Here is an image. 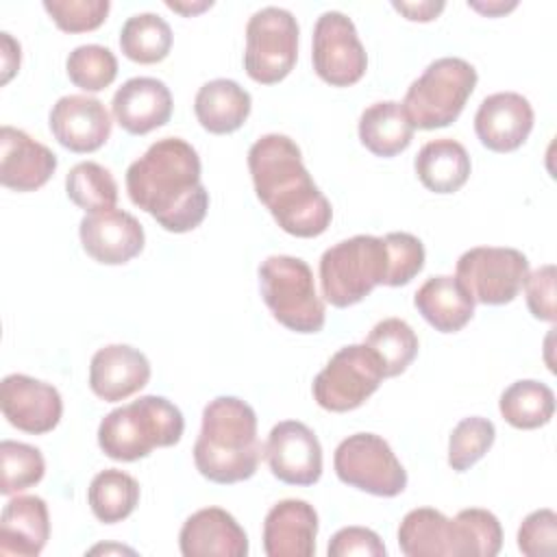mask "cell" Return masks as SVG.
<instances>
[{
	"label": "cell",
	"mask_w": 557,
	"mask_h": 557,
	"mask_svg": "<svg viewBox=\"0 0 557 557\" xmlns=\"http://www.w3.org/2000/svg\"><path fill=\"white\" fill-rule=\"evenodd\" d=\"M494 422L481 416L463 418L455 424L448 437V466L455 472L470 470L494 444Z\"/></svg>",
	"instance_id": "cell-36"
},
{
	"label": "cell",
	"mask_w": 557,
	"mask_h": 557,
	"mask_svg": "<svg viewBox=\"0 0 557 557\" xmlns=\"http://www.w3.org/2000/svg\"><path fill=\"white\" fill-rule=\"evenodd\" d=\"M0 494L11 496L17 494L26 487L37 485L44 479L46 472V461L39 448L24 444V442H13V440H2L0 442Z\"/></svg>",
	"instance_id": "cell-34"
},
{
	"label": "cell",
	"mask_w": 557,
	"mask_h": 557,
	"mask_svg": "<svg viewBox=\"0 0 557 557\" xmlns=\"http://www.w3.org/2000/svg\"><path fill=\"white\" fill-rule=\"evenodd\" d=\"M311 61L315 74L333 87H350L368 67L355 22L342 11H324L313 26Z\"/></svg>",
	"instance_id": "cell-12"
},
{
	"label": "cell",
	"mask_w": 557,
	"mask_h": 557,
	"mask_svg": "<svg viewBox=\"0 0 557 557\" xmlns=\"http://www.w3.org/2000/svg\"><path fill=\"white\" fill-rule=\"evenodd\" d=\"M83 250L98 263L122 265L144 250V226L124 209L87 213L78 224Z\"/></svg>",
	"instance_id": "cell-15"
},
{
	"label": "cell",
	"mask_w": 557,
	"mask_h": 557,
	"mask_svg": "<svg viewBox=\"0 0 557 557\" xmlns=\"http://www.w3.org/2000/svg\"><path fill=\"white\" fill-rule=\"evenodd\" d=\"M50 537V516L44 498L20 494L11 498L0 516V553L37 557Z\"/></svg>",
	"instance_id": "cell-23"
},
{
	"label": "cell",
	"mask_w": 557,
	"mask_h": 557,
	"mask_svg": "<svg viewBox=\"0 0 557 557\" xmlns=\"http://www.w3.org/2000/svg\"><path fill=\"white\" fill-rule=\"evenodd\" d=\"M468 7H472L474 11H479V13L487 15V17H496V15H503V13L511 11V9H516V7H518V2H503V0L476 2V0H472V2H468Z\"/></svg>",
	"instance_id": "cell-45"
},
{
	"label": "cell",
	"mask_w": 557,
	"mask_h": 557,
	"mask_svg": "<svg viewBox=\"0 0 557 557\" xmlns=\"http://www.w3.org/2000/svg\"><path fill=\"white\" fill-rule=\"evenodd\" d=\"M418 181L433 194H455L459 191L472 170L468 150L450 139L440 137L426 141L413 161Z\"/></svg>",
	"instance_id": "cell-27"
},
{
	"label": "cell",
	"mask_w": 557,
	"mask_h": 557,
	"mask_svg": "<svg viewBox=\"0 0 557 557\" xmlns=\"http://www.w3.org/2000/svg\"><path fill=\"white\" fill-rule=\"evenodd\" d=\"M0 63H2L0 83L7 85L20 67V44L9 33H0Z\"/></svg>",
	"instance_id": "cell-44"
},
{
	"label": "cell",
	"mask_w": 557,
	"mask_h": 557,
	"mask_svg": "<svg viewBox=\"0 0 557 557\" xmlns=\"http://www.w3.org/2000/svg\"><path fill=\"white\" fill-rule=\"evenodd\" d=\"M518 548L527 557H553L557 553V513L548 507L531 511L518 529Z\"/></svg>",
	"instance_id": "cell-40"
},
{
	"label": "cell",
	"mask_w": 557,
	"mask_h": 557,
	"mask_svg": "<svg viewBox=\"0 0 557 557\" xmlns=\"http://www.w3.org/2000/svg\"><path fill=\"white\" fill-rule=\"evenodd\" d=\"M413 305L418 313L440 333H457L474 315V298L470 292L457 276L446 274L426 278L418 287Z\"/></svg>",
	"instance_id": "cell-25"
},
{
	"label": "cell",
	"mask_w": 557,
	"mask_h": 557,
	"mask_svg": "<svg viewBox=\"0 0 557 557\" xmlns=\"http://www.w3.org/2000/svg\"><path fill=\"white\" fill-rule=\"evenodd\" d=\"M476 70L459 57H442L409 85L403 109L413 128L433 131L453 124L476 87Z\"/></svg>",
	"instance_id": "cell-7"
},
{
	"label": "cell",
	"mask_w": 557,
	"mask_h": 557,
	"mask_svg": "<svg viewBox=\"0 0 557 557\" xmlns=\"http://www.w3.org/2000/svg\"><path fill=\"white\" fill-rule=\"evenodd\" d=\"M326 553L329 557H350V555L385 557V544L372 529L344 527L331 537Z\"/></svg>",
	"instance_id": "cell-42"
},
{
	"label": "cell",
	"mask_w": 557,
	"mask_h": 557,
	"mask_svg": "<svg viewBox=\"0 0 557 557\" xmlns=\"http://www.w3.org/2000/svg\"><path fill=\"white\" fill-rule=\"evenodd\" d=\"M342 483L361 492L392 498L407 487V472L392 446L376 433H355L342 440L333 455Z\"/></svg>",
	"instance_id": "cell-10"
},
{
	"label": "cell",
	"mask_w": 557,
	"mask_h": 557,
	"mask_svg": "<svg viewBox=\"0 0 557 557\" xmlns=\"http://www.w3.org/2000/svg\"><path fill=\"white\" fill-rule=\"evenodd\" d=\"M498 409L503 420L516 429H540L555 413V394L542 381L520 379L500 394Z\"/></svg>",
	"instance_id": "cell-29"
},
{
	"label": "cell",
	"mask_w": 557,
	"mask_h": 557,
	"mask_svg": "<svg viewBox=\"0 0 557 557\" xmlns=\"http://www.w3.org/2000/svg\"><path fill=\"white\" fill-rule=\"evenodd\" d=\"M185 420L181 409L163 396L148 394L109 411L98 426V446L109 459L137 461L154 448L181 442Z\"/></svg>",
	"instance_id": "cell-4"
},
{
	"label": "cell",
	"mask_w": 557,
	"mask_h": 557,
	"mask_svg": "<svg viewBox=\"0 0 557 557\" xmlns=\"http://www.w3.org/2000/svg\"><path fill=\"white\" fill-rule=\"evenodd\" d=\"M165 7L168 9H172V11H178V13H183V15H196V13H202L205 9H211L213 7V2L211 0H202V2H165Z\"/></svg>",
	"instance_id": "cell-46"
},
{
	"label": "cell",
	"mask_w": 557,
	"mask_h": 557,
	"mask_svg": "<svg viewBox=\"0 0 557 557\" xmlns=\"http://www.w3.org/2000/svg\"><path fill=\"white\" fill-rule=\"evenodd\" d=\"M120 48L135 63H159L172 50V28L157 13H135L122 24Z\"/></svg>",
	"instance_id": "cell-31"
},
{
	"label": "cell",
	"mask_w": 557,
	"mask_h": 557,
	"mask_svg": "<svg viewBox=\"0 0 557 557\" xmlns=\"http://www.w3.org/2000/svg\"><path fill=\"white\" fill-rule=\"evenodd\" d=\"M529 274V259L518 248L474 246L466 250L455 265V276L470 292L474 302H511Z\"/></svg>",
	"instance_id": "cell-11"
},
{
	"label": "cell",
	"mask_w": 557,
	"mask_h": 557,
	"mask_svg": "<svg viewBox=\"0 0 557 557\" xmlns=\"http://www.w3.org/2000/svg\"><path fill=\"white\" fill-rule=\"evenodd\" d=\"M250 109V94L231 78H213L205 83L194 98V113L200 126L213 135H228L242 128Z\"/></svg>",
	"instance_id": "cell-26"
},
{
	"label": "cell",
	"mask_w": 557,
	"mask_h": 557,
	"mask_svg": "<svg viewBox=\"0 0 557 557\" xmlns=\"http://www.w3.org/2000/svg\"><path fill=\"white\" fill-rule=\"evenodd\" d=\"M255 194L274 222L294 237H318L331 220L329 198L313 183L298 144L281 133L259 137L248 150Z\"/></svg>",
	"instance_id": "cell-2"
},
{
	"label": "cell",
	"mask_w": 557,
	"mask_h": 557,
	"mask_svg": "<svg viewBox=\"0 0 557 557\" xmlns=\"http://www.w3.org/2000/svg\"><path fill=\"white\" fill-rule=\"evenodd\" d=\"M392 7L396 11H400L411 22H431L444 11L446 4L442 0H437V2L424 0V2H392Z\"/></svg>",
	"instance_id": "cell-43"
},
{
	"label": "cell",
	"mask_w": 557,
	"mask_h": 557,
	"mask_svg": "<svg viewBox=\"0 0 557 557\" xmlns=\"http://www.w3.org/2000/svg\"><path fill=\"white\" fill-rule=\"evenodd\" d=\"M46 13L65 33L96 30L109 15V0H44Z\"/></svg>",
	"instance_id": "cell-38"
},
{
	"label": "cell",
	"mask_w": 557,
	"mask_h": 557,
	"mask_svg": "<svg viewBox=\"0 0 557 557\" xmlns=\"http://www.w3.org/2000/svg\"><path fill=\"white\" fill-rule=\"evenodd\" d=\"M383 379L379 357L366 344H348L315 374L311 392L322 409L344 413L361 407Z\"/></svg>",
	"instance_id": "cell-9"
},
{
	"label": "cell",
	"mask_w": 557,
	"mask_h": 557,
	"mask_svg": "<svg viewBox=\"0 0 557 557\" xmlns=\"http://www.w3.org/2000/svg\"><path fill=\"white\" fill-rule=\"evenodd\" d=\"M298 22L281 7L255 11L246 24L244 70L261 85L283 81L298 59Z\"/></svg>",
	"instance_id": "cell-8"
},
{
	"label": "cell",
	"mask_w": 557,
	"mask_h": 557,
	"mask_svg": "<svg viewBox=\"0 0 557 557\" xmlns=\"http://www.w3.org/2000/svg\"><path fill=\"white\" fill-rule=\"evenodd\" d=\"M413 124L396 100L374 102L359 117V139L376 157H396L413 139Z\"/></svg>",
	"instance_id": "cell-28"
},
{
	"label": "cell",
	"mask_w": 557,
	"mask_h": 557,
	"mask_svg": "<svg viewBox=\"0 0 557 557\" xmlns=\"http://www.w3.org/2000/svg\"><path fill=\"white\" fill-rule=\"evenodd\" d=\"M111 550H115V553H135V550L124 548V546H94L89 553L94 555V553H111Z\"/></svg>",
	"instance_id": "cell-47"
},
{
	"label": "cell",
	"mask_w": 557,
	"mask_h": 557,
	"mask_svg": "<svg viewBox=\"0 0 557 557\" xmlns=\"http://www.w3.org/2000/svg\"><path fill=\"white\" fill-rule=\"evenodd\" d=\"M259 289L274 320L302 335L322 331L326 311L315 292L307 261L292 255H270L259 265Z\"/></svg>",
	"instance_id": "cell-6"
},
{
	"label": "cell",
	"mask_w": 557,
	"mask_h": 557,
	"mask_svg": "<svg viewBox=\"0 0 557 557\" xmlns=\"http://www.w3.org/2000/svg\"><path fill=\"white\" fill-rule=\"evenodd\" d=\"M320 289L337 309L361 302L389 274V252L383 237L355 235L326 248L320 257Z\"/></svg>",
	"instance_id": "cell-5"
},
{
	"label": "cell",
	"mask_w": 557,
	"mask_h": 557,
	"mask_svg": "<svg viewBox=\"0 0 557 557\" xmlns=\"http://www.w3.org/2000/svg\"><path fill=\"white\" fill-rule=\"evenodd\" d=\"M463 557H494L503 546V529L498 518L479 507L461 509L455 516Z\"/></svg>",
	"instance_id": "cell-37"
},
{
	"label": "cell",
	"mask_w": 557,
	"mask_h": 557,
	"mask_svg": "<svg viewBox=\"0 0 557 557\" xmlns=\"http://www.w3.org/2000/svg\"><path fill=\"white\" fill-rule=\"evenodd\" d=\"M70 81L83 91H102L117 76V59L107 46H76L65 59Z\"/></svg>",
	"instance_id": "cell-35"
},
{
	"label": "cell",
	"mask_w": 557,
	"mask_h": 557,
	"mask_svg": "<svg viewBox=\"0 0 557 557\" xmlns=\"http://www.w3.org/2000/svg\"><path fill=\"white\" fill-rule=\"evenodd\" d=\"M263 457L270 472L287 485H313L322 476V446L305 422L283 420L274 424Z\"/></svg>",
	"instance_id": "cell-13"
},
{
	"label": "cell",
	"mask_w": 557,
	"mask_h": 557,
	"mask_svg": "<svg viewBox=\"0 0 557 557\" xmlns=\"http://www.w3.org/2000/svg\"><path fill=\"white\" fill-rule=\"evenodd\" d=\"M48 124L54 139L72 152H94L111 137V115L107 107L85 94L59 98L50 109Z\"/></svg>",
	"instance_id": "cell-17"
},
{
	"label": "cell",
	"mask_w": 557,
	"mask_h": 557,
	"mask_svg": "<svg viewBox=\"0 0 557 557\" xmlns=\"http://www.w3.org/2000/svg\"><path fill=\"white\" fill-rule=\"evenodd\" d=\"M524 294H527V307L533 313V318L544 322H555L557 309H555V265L546 263L537 270L529 272L524 278Z\"/></svg>",
	"instance_id": "cell-41"
},
{
	"label": "cell",
	"mask_w": 557,
	"mask_h": 557,
	"mask_svg": "<svg viewBox=\"0 0 557 557\" xmlns=\"http://www.w3.org/2000/svg\"><path fill=\"white\" fill-rule=\"evenodd\" d=\"M87 503L100 522H122L139 503V483L124 470L107 468L91 479L87 487Z\"/></svg>",
	"instance_id": "cell-30"
},
{
	"label": "cell",
	"mask_w": 557,
	"mask_h": 557,
	"mask_svg": "<svg viewBox=\"0 0 557 557\" xmlns=\"http://www.w3.org/2000/svg\"><path fill=\"white\" fill-rule=\"evenodd\" d=\"M196 148L181 137H163L126 170V191L135 207L150 213L170 233H189L202 224L209 191L202 185Z\"/></svg>",
	"instance_id": "cell-1"
},
{
	"label": "cell",
	"mask_w": 557,
	"mask_h": 557,
	"mask_svg": "<svg viewBox=\"0 0 557 557\" xmlns=\"http://www.w3.org/2000/svg\"><path fill=\"white\" fill-rule=\"evenodd\" d=\"M398 546L407 557H463L455 518L440 509L418 507L398 527Z\"/></svg>",
	"instance_id": "cell-24"
},
{
	"label": "cell",
	"mask_w": 557,
	"mask_h": 557,
	"mask_svg": "<svg viewBox=\"0 0 557 557\" xmlns=\"http://www.w3.org/2000/svg\"><path fill=\"white\" fill-rule=\"evenodd\" d=\"M150 381L148 357L128 344H109L94 352L89 387L104 403L126 400Z\"/></svg>",
	"instance_id": "cell-18"
},
{
	"label": "cell",
	"mask_w": 557,
	"mask_h": 557,
	"mask_svg": "<svg viewBox=\"0 0 557 557\" xmlns=\"http://www.w3.org/2000/svg\"><path fill=\"white\" fill-rule=\"evenodd\" d=\"M183 557H246L248 535L222 507H205L191 513L178 533Z\"/></svg>",
	"instance_id": "cell-19"
},
{
	"label": "cell",
	"mask_w": 557,
	"mask_h": 557,
	"mask_svg": "<svg viewBox=\"0 0 557 557\" xmlns=\"http://www.w3.org/2000/svg\"><path fill=\"white\" fill-rule=\"evenodd\" d=\"M257 413L237 396H218L202 409V426L194 444L196 470L220 485L250 479L261 461Z\"/></svg>",
	"instance_id": "cell-3"
},
{
	"label": "cell",
	"mask_w": 557,
	"mask_h": 557,
	"mask_svg": "<svg viewBox=\"0 0 557 557\" xmlns=\"http://www.w3.org/2000/svg\"><path fill=\"white\" fill-rule=\"evenodd\" d=\"M172 94L152 76H135L122 83L111 100L115 122L131 135H146L172 117Z\"/></svg>",
	"instance_id": "cell-21"
},
{
	"label": "cell",
	"mask_w": 557,
	"mask_h": 557,
	"mask_svg": "<svg viewBox=\"0 0 557 557\" xmlns=\"http://www.w3.org/2000/svg\"><path fill=\"white\" fill-rule=\"evenodd\" d=\"M318 513L300 498L272 505L263 520V553L268 557H311L315 553Z\"/></svg>",
	"instance_id": "cell-22"
},
{
	"label": "cell",
	"mask_w": 557,
	"mask_h": 557,
	"mask_svg": "<svg viewBox=\"0 0 557 557\" xmlns=\"http://www.w3.org/2000/svg\"><path fill=\"white\" fill-rule=\"evenodd\" d=\"M389 252V274L385 285L400 287L407 285L424 268V246L411 233H387L385 237Z\"/></svg>",
	"instance_id": "cell-39"
},
{
	"label": "cell",
	"mask_w": 557,
	"mask_h": 557,
	"mask_svg": "<svg viewBox=\"0 0 557 557\" xmlns=\"http://www.w3.org/2000/svg\"><path fill=\"white\" fill-rule=\"evenodd\" d=\"M57 154L28 133L0 128V183L13 191H35L44 187L57 170Z\"/></svg>",
	"instance_id": "cell-20"
},
{
	"label": "cell",
	"mask_w": 557,
	"mask_h": 557,
	"mask_svg": "<svg viewBox=\"0 0 557 557\" xmlns=\"http://www.w3.org/2000/svg\"><path fill=\"white\" fill-rule=\"evenodd\" d=\"M0 407L11 426L30 435L50 433L63 416L59 389L28 374H9L2 379Z\"/></svg>",
	"instance_id": "cell-14"
},
{
	"label": "cell",
	"mask_w": 557,
	"mask_h": 557,
	"mask_svg": "<svg viewBox=\"0 0 557 557\" xmlns=\"http://www.w3.org/2000/svg\"><path fill=\"white\" fill-rule=\"evenodd\" d=\"M533 107L516 91H496L481 100L474 113V133L492 152L518 150L533 131Z\"/></svg>",
	"instance_id": "cell-16"
},
{
	"label": "cell",
	"mask_w": 557,
	"mask_h": 557,
	"mask_svg": "<svg viewBox=\"0 0 557 557\" xmlns=\"http://www.w3.org/2000/svg\"><path fill=\"white\" fill-rule=\"evenodd\" d=\"M363 344L379 357L385 379L403 374L418 355V335L400 318L376 322Z\"/></svg>",
	"instance_id": "cell-32"
},
{
	"label": "cell",
	"mask_w": 557,
	"mask_h": 557,
	"mask_svg": "<svg viewBox=\"0 0 557 557\" xmlns=\"http://www.w3.org/2000/svg\"><path fill=\"white\" fill-rule=\"evenodd\" d=\"M65 191L67 198L87 213L113 209L117 202V183L113 174L96 161L76 163L65 176Z\"/></svg>",
	"instance_id": "cell-33"
}]
</instances>
